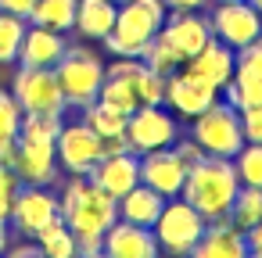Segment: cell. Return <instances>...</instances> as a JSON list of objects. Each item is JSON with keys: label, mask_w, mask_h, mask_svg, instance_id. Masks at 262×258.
I'll list each match as a JSON object with an SVG mask.
<instances>
[{"label": "cell", "mask_w": 262, "mask_h": 258, "mask_svg": "<svg viewBox=\"0 0 262 258\" xmlns=\"http://www.w3.org/2000/svg\"><path fill=\"white\" fill-rule=\"evenodd\" d=\"M162 33H165V40L176 47V54H180L183 61L194 58V54L212 40V26H208V18H201L198 11H172V15H165Z\"/></svg>", "instance_id": "d6986e66"}, {"label": "cell", "mask_w": 262, "mask_h": 258, "mask_svg": "<svg viewBox=\"0 0 262 258\" xmlns=\"http://www.w3.org/2000/svg\"><path fill=\"white\" fill-rule=\"evenodd\" d=\"M115 4H119V0H115Z\"/></svg>", "instance_id": "c3c4849f"}, {"label": "cell", "mask_w": 262, "mask_h": 258, "mask_svg": "<svg viewBox=\"0 0 262 258\" xmlns=\"http://www.w3.org/2000/svg\"><path fill=\"white\" fill-rule=\"evenodd\" d=\"M69 51L65 36L43 26H29L22 36V51H18V65L26 68H54L61 61V54Z\"/></svg>", "instance_id": "ffe728a7"}, {"label": "cell", "mask_w": 262, "mask_h": 258, "mask_svg": "<svg viewBox=\"0 0 262 258\" xmlns=\"http://www.w3.org/2000/svg\"><path fill=\"white\" fill-rule=\"evenodd\" d=\"M223 90H226V104H233L237 111L262 104V79H255V76H241V72H233V79H230Z\"/></svg>", "instance_id": "1f68e13d"}, {"label": "cell", "mask_w": 262, "mask_h": 258, "mask_svg": "<svg viewBox=\"0 0 262 258\" xmlns=\"http://www.w3.org/2000/svg\"><path fill=\"white\" fill-rule=\"evenodd\" d=\"M172 151H176V154L183 158V165H187V169H190V165H198V161L205 158V151L198 147V140H194V136H190V140H180V136H176Z\"/></svg>", "instance_id": "74e56055"}, {"label": "cell", "mask_w": 262, "mask_h": 258, "mask_svg": "<svg viewBox=\"0 0 262 258\" xmlns=\"http://www.w3.org/2000/svg\"><path fill=\"white\" fill-rule=\"evenodd\" d=\"M97 101H101V104H108V108H115V111H122V115H133V111L140 108V101H137L133 86H129L126 79H119V76H104Z\"/></svg>", "instance_id": "4dcf8cb0"}, {"label": "cell", "mask_w": 262, "mask_h": 258, "mask_svg": "<svg viewBox=\"0 0 262 258\" xmlns=\"http://www.w3.org/2000/svg\"><path fill=\"white\" fill-rule=\"evenodd\" d=\"M165 201H169V197H162L158 190H151V186L137 183L129 194H122V197H119V219H126V222H133V226H147V229H151V226L158 222V215H162Z\"/></svg>", "instance_id": "7402d4cb"}, {"label": "cell", "mask_w": 262, "mask_h": 258, "mask_svg": "<svg viewBox=\"0 0 262 258\" xmlns=\"http://www.w3.org/2000/svg\"><path fill=\"white\" fill-rule=\"evenodd\" d=\"M248 254H251L248 237L230 219H212L187 258H248Z\"/></svg>", "instance_id": "e0dca14e"}, {"label": "cell", "mask_w": 262, "mask_h": 258, "mask_svg": "<svg viewBox=\"0 0 262 258\" xmlns=\"http://www.w3.org/2000/svg\"><path fill=\"white\" fill-rule=\"evenodd\" d=\"M54 76H58L61 93H65V104L86 108V104L97 101L108 68L97 61L94 51H86V47H69V51L61 54V61L54 65Z\"/></svg>", "instance_id": "277c9868"}, {"label": "cell", "mask_w": 262, "mask_h": 258, "mask_svg": "<svg viewBox=\"0 0 262 258\" xmlns=\"http://www.w3.org/2000/svg\"><path fill=\"white\" fill-rule=\"evenodd\" d=\"M212 36L233 51L248 47L251 40L262 36V15L248 4V0H226V4H215V11L208 15Z\"/></svg>", "instance_id": "9c48e42d"}, {"label": "cell", "mask_w": 262, "mask_h": 258, "mask_svg": "<svg viewBox=\"0 0 262 258\" xmlns=\"http://www.w3.org/2000/svg\"><path fill=\"white\" fill-rule=\"evenodd\" d=\"M233 169L241 186H258L262 190V144H244L233 154Z\"/></svg>", "instance_id": "d6a6232c"}, {"label": "cell", "mask_w": 262, "mask_h": 258, "mask_svg": "<svg viewBox=\"0 0 262 258\" xmlns=\"http://www.w3.org/2000/svg\"><path fill=\"white\" fill-rule=\"evenodd\" d=\"M237 190H241V179H237L233 158H212V154H205L198 165L187 169L180 197L187 204H194L212 222V219H226L230 215V204H233Z\"/></svg>", "instance_id": "7a4b0ae2"}, {"label": "cell", "mask_w": 262, "mask_h": 258, "mask_svg": "<svg viewBox=\"0 0 262 258\" xmlns=\"http://www.w3.org/2000/svg\"><path fill=\"white\" fill-rule=\"evenodd\" d=\"M241 129H244V144H262V104L241 111Z\"/></svg>", "instance_id": "8d00e7d4"}, {"label": "cell", "mask_w": 262, "mask_h": 258, "mask_svg": "<svg viewBox=\"0 0 262 258\" xmlns=\"http://www.w3.org/2000/svg\"><path fill=\"white\" fill-rule=\"evenodd\" d=\"M0 11L18 15V18H29V11H33V0H0Z\"/></svg>", "instance_id": "f35d334b"}, {"label": "cell", "mask_w": 262, "mask_h": 258, "mask_svg": "<svg viewBox=\"0 0 262 258\" xmlns=\"http://www.w3.org/2000/svg\"><path fill=\"white\" fill-rule=\"evenodd\" d=\"M248 258H262V254H258V251H251V254H248Z\"/></svg>", "instance_id": "bcb514c9"}, {"label": "cell", "mask_w": 262, "mask_h": 258, "mask_svg": "<svg viewBox=\"0 0 262 258\" xmlns=\"http://www.w3.org/2000/svg\"><path fill=\"white\" fill-rule=\"evenodd\" d=\"M90 179H94L104 194H112V197L119 201L122 194H129V190L140 183V154H133V151L104 154V158L94 165Z\"/></svg>", "instance_id": "2e32d148"}, {"label": "cell", "mask_w": 262, "mask_h": 258, "mask_svg": "<svg viewBox=\"0 0 262 258\" xmlns=\"http://www.w3.org/2000/svg\"><path fill=\"white\" fill-rule=\"evenodd\" d=\"M58 215H61V208H58V197L51 194V186H29V183H22L8 222H11L22 237L36 240V233H40L43 226H51Z\"/></svg>", "instance_id": "7c38bea8"}, {"label": "cell", "mask_w": 262, "mask_h": 258, "mask_svg": "<svg viewBox=\"0 0 262 258\" xmlns=\"http://www.w3.org/2000/svg\"><path fill=\"white\" fill-rule=\"evenodd\" d=\"M244 237H248V247L262 254V222H258V226H251V229H248Z\"/></svg>", "instance_id": "b9f144b4"}, {"label": "cell", "mask_w": 262, "mask_h": 258, "mask_svg": "<svg viewBox=\"0 0 262 258\" xmlns=\"http://www.w3.org/2000/svg\"><path fill=\"white\" fill-rule=\"evenodd\" d=\"M101 251H104L108 258H158V254H162V247H158V240H155V229L133 226V222H126V219H115V222H112V229H108L104 240H101Z\"/></svg>", "instance_id": "9a60e30c"}, {"label": "cell", "mask_w": 262, "mask_h": 258, "mask_svg": "<svg viewBox=\"0 0 262 258\" xmlns=\"http://www.w3.org/2000/svg\"><path fill=\"white\" fill-rule=\"evenodd\" d=\"M11 97L18 101L22 111H65V93L58 86L54 68H18L15 83H11Z\"/></svg>", "instance_id": "30bf717a"}, {"label": "cell", "mask_w": 262, "mask_h": 258, "mask_svg": "<svg viewBox=\"0 0 262 258\" xmlns=\"http://www.w3.org/2000/svg\"><path fill=\"white\" fill-rule=\"evenodd\" d=\"M8 237H11V229H8V219H0V254L8 251Z\"/></svg>", "instance_id": "7bdbcfd3"}, {"label": "cell", "mask_w": 262, "mask_h": 258, "mask_svg": "<svg viewBox=\"0 0 262 258\" xmlns=\"http://www.w3.org/2000/svg\"><path fill=\"white\" fill-rule=\"evenodd\" d=\"M76 4L79 0H33V11H29V26H43L54 33H65L76 26Z\"/></svg>", "instance_id": "d4e9b609"}, {"label": "cell", "mask_w": 262, "mask_h": 258, "mask_svg": "<svg viewBox=\"0 0 262 258\" xmlns=\"http://www.w3.org/2000/svg\"><path fill=\"white\" fill-rule=\"evenodd\" d=\"M241 233H248L251 226L262 222V190L258 186H241L233 204H230V215H226Z\"/></svg>", "instance_id": "4316f807"}, {"label": "cell", "mask_w": 262, "mask_h": 258, "mask_svg": "<svg viewBox=\"0 0 262 258\" xmlns=\"http://www.w3.org/2000/svg\"><path fill=\"white\" fill-rule=\"evenodd\" d=\"M83 258H108V254H104L101 247H94V251H83Z\"/></svg>", "instance_id": "ee69618b"}, {"label": "cell", "mask_w": 262, "mask_h": 258, "mask_svg": "<svg viewBox=\"0 0 262 258\" xmlns=\"http://www.w3.org/2000/svg\"><path fill=\"white\" fill-rule=\"evenodd\" d=\"M183 68L187 72H194L198 79H205V83H212L215 90H223L230 79H233V72H237V51L233 47H226V43H219L215 36L194 54V58H187L183 61Z\"/></svg>", "instance_id": "ac0fdd59"}, {"label": "cell", "mask_w": 262, "mask_h": 258, "mask_svg": "<svg viewBox=\"0 0 262 258\" xmlns=\"http://www.w3.org/2000/svg\"><path fill=\"white\" fill-rule=\"evenodd\" d=\"M180 136L176 115L162 104H140L129 119H126V144L133 154H147L158 147H172Z\"/></svg>", "instance_id": "52a82bcc"}, {"label": "cell", "mask_w": 262, "mask_h": 258, "mask_svg": "<svg viewBox=\"0 0 262 258\" xmlns=\"http://www.w3.org/2000/svg\"><path fill=\"white\" fill-rule=\"evenodd\" d=\"M22 190V179L11 165L0 161V219H11V208H15V197Z\"/></svg>", "instance_id": "e575fe53"}, {"label": "cell", "mask_w": 262, "mask_h": 258, "mask_svg": "<svg viewBox=\"0 0 262 258\" xmlns=\"http://www.w3.org/2000/svg\"><path fill=\"white\" fill-rule=\"evenodd\" d=\"M115 15H119V4L115 0H79L76 4V26L86 40H108V33L115 29Z\"/></svg>", "instance_id": "603a6c76"}, {"label": "cell", "mask_w": 262, "mask_h": 258, "mask_svg": "<svg viewBox=\"0 0 262 258\" xmlns=\"http://www.w3.org/2000/svg\"><path fill=\"white\" fill-rule=\"evenodd\" d=\"M198 147L212 158H233L244 147V129H241V111L226 101L208 104L198 119H194V133Z\"/></svg>", "instance_id": "5b68a950"}, {"label": "cell", "mask_w": 262, "mask_h": 258, "mask_svg": "<svg viewBox=\"0 0 262 258\" xmlns=\"http://www.w3.org/2000/svg\"><path fill=\"white\" fill-rule=\"evenodd\" d=\"M126 119H129V115H122V111H115V108H108V104H101V101H94V104L83 108V122H86L101 140L126 136Z\"/></svg>", "instance_id": "484cf974"}, {"label": "cell", "mask_w": 262, "mask_h": 258, "mask_svg": "<svg viewBox=\"0 0 262 258\" xmlns=\"http://www.w3.org/2000/svg\"><path fill=\"white\" fill-rule=\"evenodd\" d=\"M183 179H187V165L172 147H158V151L140 154V183L158 190L162 197H180Z\"/></svg>", "instance_id": "4fadbf2b"}, {"label": "cell", "mask_w": 262, "mask_h": 258, "mask_svg": "<svg viewBox=\"0 0 262 258\" xmlns=\"http://www.w3.org/2000/svg\"><path fill=\"white\" fill-rule=\"evenodd\" d=\"M54 154H58V169H65L69 176H90L94 165L104 158V140L86 122H61Z\"/></svg>", "instance_id": "ba28073f"}, {"label": "cell", "mask_w": 262, "mask_h": 258, "mask_svg": "<svg viewBox=\"0 0 262 258\" xmlns=\"http://www.w3.org/2000/svg\"><path fill=\"white\" fill-rule=\"evenodd\" d=\"M165 8H172V11H198V8H205L208 0H162Z\"/></svg>", "instance_id": "60d3db41"}, {"label": "cell", "mask_w": 262, "mask_h": 258, "mask_svg": "<svg viewBox=\"0 0 262 258\" xmlns=\"http://www.w3.org/2000/svg\"><path fill=\"white\" fill-rule=\"evenodd\" d=\"M61 219L65 226L76 233V240L83 244V251L101 247L104 233L112 229V222L119 219V201L112 194H104L90 176H72L69 186L58 197Z\"/></svg>", "instance_id": "6da1fadb"}, {"label": "cell", "mask_w": 262, "mask_h": 258, "mask_svg": "<svg viewBox=\"0 0 262 258\" xmlns=\"http://www.w3.org/2000/svg\"><path fill=\"white\" fill-rule=\"evenodd\" d=\"M237 72H241V76H255V79H262V36L237 51Z\"/></svg>", "instance_id": "d590c367"}, {"label": "cell", "mask_w": 262, "mask_h": 258, "mask_svg": "<svg viewBox=\"0 0 262 258\" xmlns=\"http://www.w3.org/2000/svg\"><path fill=\"white\" fill-rule=\"evenodd\" d=\"M248 4H251V8H255V11L262 15V0H248Z\"/></svg>", "instance_id": "f6af8a7d"}, {"label": "cell", "mask_w": 262, "mask_h": 258, "mask_svg": "<svg viewBox=\"0 0 262 258\" xmlns=\"http://www.w3.org/2000/svg\"><path fill=\"white\" fill-rule=\"evenodd\" d=\"M108 76H119L133 86L137 101L140 104H162V93H165V76H158L155 68H147L140 58H122L108 68Z\"/></svg>", "instance_id": "44dd1931"}, {"label": "cell", "mask_w": 262, "mask_h": 258, "mask_svg": "<svg viewBox=\"0 0 262 258\" xmlns=\"http://www.w3.org/2000/svg\"><path fill=\"white\" fill-rule=\"evenodd\" d=\"M0 258H43V251H40L36 244H22V247H11V251H4Z\"/></svg>", "instance_id": "ab89813d"}, {"label": "cell", "mask_w": 262, "mask_h": 258, "mask_svg": "<svg viewBox=\"0 0 262 258\" xmlns=\"http://www.w3.org/2000/svg\"><path fill=\"white\" fill-rule=\"evenodd\" d=\"M140 61H144L147 68H155L158 76H172L176 68H183V58H180L176 47L165 40V33H158V36L140 51Z\"/></svg>", "instance_id": "f1b7e54d"}, {"label": "cell", "mask_w": 262, "mask_h": 258, "mask_svg": "<svg viewBox=\"0 0 262 258\" xmlns=\"http://www.w3.org/2000/svg\"><path fill=\"white\" fill-rule=\"evenodd\" d=\"M11 169H15L18 179L29 183V186H51V183L58 179V154H54V144H36V140H22V136H18Z\"/></svg>", "instance_id": "5bb4252c"}, {"label": "cell", "mask_w": 262, "mask_h": 258, "mask_svg": "<svg viewBox=\"0 0 262 258\" xmlns=\"http://www.w3.org/2000/svg\"><path fill=\"white\" fill-rule=\"evenodd\" d=\"M165 26V4L162 0H122L115 29L108 33L104 47L115 58H140V51L162 33Z\"/></svg>", "instance_id": "3957f363"}, {"label": "cell", "mask_w": 262, "mask_h": 258, "mask_svg": "<svg viewBox=\"0 0 262 258\" xmlns=\"http://www.w3.org/2000/svg\"><path fill=\"white\" fill-rule=\"evenodd\" d=\"M219 101V90L205 79H198L194 72L187 68H176L172 76H165V93H162V104L172 111V115H183V119H198L208 104Z\"/></svg>", "instance_id": "8fae6325"}, {"label": "cell", "mask_w": 262, "mask_h": 258, "mask_svg": "<svg viewBox=\"0 0 262 258\" xmlns=\"http://www.w3.org/2000/svg\"><path fill=\"white\" fill-rule=\"evenodd\" d=\"M215 4H226V0H215Z\"/></svg>", "instance_id": "7dc6e473"}, {"label": "cell", "mask_w": 262, "mask_h": 258, "mask_svg": "<svg viewBox=\"0 0 262 258\" xmlns=\"http://www.w3.org/2000/svg\"><path fill=\"white\" fill-rule=\"evenodd\" d=\"M18 126H22V108L18 101L8 93V90H0V147H8L18 140Z\"/></svg>", "instance_id": "836d02e7"}, {"label": "cell", "mask_w": 262, "mask_h": 258, "mask_svg": "<svg viewBox=\"0 0 262 258\" xmlns=\"http://www.w3.org/2000/svg\"><path fill=\"white\" fill-rule=\"evenodd\" d=\"M36 247L43 251V258H83V244L76 240V233L65 226L61 215L36 233Z\"/></svg>", "instance_id": "cb8c5ba5"}, {"label": "cell", "mask_w": 262, "mask_h": 258, "mask_svg": "<svg viewBox=\"0 0 262 258\" xmlns=\"http://www.w3.org/2000/svg\"><path fill=\"white\" fill-rule=\"evenodd\" d=\"M26 29H29L26 18L0 11V65L18 61V51H22V36H26Z\"/></svg>", "instance_id": "f546056e"}, {"label": "cell", "mask_w": 262, "mask_h": 258, "mask_svg": "<svg viewBox=\"0 0 262 258\" xmlns=\"http://www.w3.org/2000/svg\"><path fill=\"white\" fill-rule=\"evenodd\" d=\"M205 226H208V219L194 204H187L183 197H169L151 229H155V240H158L162 251H169L176 258H187L194 251V244L201 240Z\"/></svg>", "instance_id": "8992f818"}, {"label": "cell", "mask_w": 262, "mask_h": 258, "mask_svg": "<svg viewBox=\"0 0 262 258\" xmlns=\"http://www.w3.org/2000/svg\"><path fill=\"white\" fill-rule=\"evenodd\" d=\"M58 133H61V115H54V111H22V126H18L22 140L54 144Z\"/></svg>", "instance_id": "83f0119b"}]
</instances>
